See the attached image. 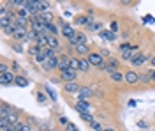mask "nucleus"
<instances>
[{
	"label": "nucleus",
	"instance_id": "nucleus-1",
	"mask_svg": "<svg viewBox=\"0 0 155 131\" xmlns=\"http://www.w3.org/2000/svg\"><path fill=\"white\" fill-rule=\"evenodd\" d=\"M0 83L5 87V85H12V83H16V76L12 74V73H4V74H0Z\"/></svg>",
	"mask_w": 155,
	"mask_h": 131
},
{
	"label": "nucleus",
	"instance_id": "nucleus-2",
	"mask_svg": "<svg viewBox=\"0 0 155 131\" xmlns=\"http://www.w3.org/2000/svg\"><path fill=\"white\" fill-rule=\"evenodd\" d=\"M69 43L72 44V46H79V44H85L87 43V36L85 34H79V32H76L71 39H69Z\"/></svg>",
	"mask_w": 155,
	"mask_h": 131
},
{
	"label": "nucleus",
	"instance_id": "nucleus-3",
	"mask_svg": "<svg viewBox=\"0 0 155 131\" xmlns=\"http://www.w3.org/2000/svg\"><path fill=\"white\" fill-rule=\"evenodd\" d=\"M42 66H44V69L51 71V69H55V67H58V66H60V59H58V57H51V59H48V60L44 62Z\"/></svg>",
	"mask_w": 155,
	"mask_h": 131
},
{
	"label": "nucleus",
	"instance_id": "nucleus-4",
	"mask_svg": "<svg viewBox=\"0 0 155 131\" xmlns=\"http://www.w3.org/2000/svg\"><path fill=\"white\" fill-rule=\"evenodd\" d=\"M60 78H62V80L64 81H74L76 80V71H72V69H69V71H64V73H62V74H60Z\"/></svg>",
	"mask_w": 155,
	"mask_h": 131
},
{
	"label": "nucleus",
	"instance_id": "nucleus-5",
	"mask_svg": "<svg viewBox=\"0 0 155 131\" xmlns=\"http://www.w3.org/2000/svg\"><path fill=\"white\" fill-rule=\"evenodd\" d=\"M25 9L28 11V12H37L39 11V0H27L25 2Z\"/></svg>",
	"mask_w": 155,
	"mask_h": 131
},
{
	"label": "nucleus",
	"instance_id": "nucleus-6",
	"mask_svg": "<svg viewBox=\"0 0 155 131\" xmlns=\"http://www.w3.org/2000/svg\"><path fill=\"white\" fill-rule=\"evenodd\" d=\"M146 60V55H143V53H136L134 57H132V66H143Z\"/></svg>",
	"mask_w": 155,
	"mask_h": 131
},
{
	"label": "nucleus",
	"instance_id": "nucleus-7",
	"mask_svg": "<svg viewBox=\"0 0 155 131\" xmlns=\"http://www.w3.org/2000/svg\"><path fill=\"white\" fill-rule=\"evenodd\" d=\"M62 34H64V36H65L67 39H71V37H72V36H74L76 32H74V29H72L71 25H67V23H64V25H62Z\"/></svg>",
	"mask_w": 155,
	"mask_h": 131
},
{
	"label": "nucleus",
	"instance_id": "nucleus-8",
	"mask_svg": "<svg viewBox=\"0 0 155 131\" xmlns=\"http://www.w3.org/2000/svg\"><path fill=\"white\" fill-rule=\"evenodd\" d=\"M27 34H28V30H25L23 27H18L14 30V34H12V37L14 39H27Z\"/></svg>",
	"mask_w": 155,
	"mask_h": 131
},
{
	"label": "nucleus",
	"instance_id": "nucleus-9",
	"mask_svg": "<svg viewBox=\"0 0 155 131\" xmlns=\"http://www.w3.org/2000/svg\"><path fill=\"white\" fill-rule=\"evenodd\" d=\"M116 66H118L116 59H109V60L106 62V71L109 74H113V73H116Z\"/></svg>",
	"mask_w": 155,
	"mask_h": 131
},
{
	"label": "nucleus",
	"instance_id": "nucleus-10",
	"mask_svg": "<svg viewBox=\"0 0 155 131\" xmlns=\"http://www.w3.org/2000/svg\"><path fill=\"white\" fill-rule=\"evenodd\" d=\"M139 80V74L134 73V71H127L125 73V81L127 83H136V81Z\"/></svg>",
	"mask_w": 155,
	"mask_h": 131
},
{
	"label": "nucleus",
	"instance_id": "nucleus-11",
	"mask_svg": "<svg viewBox=\"0 0 155 131\" xmlns=\"http://www.w3.org/2000/svg\"><path fill=\"white\" fill-rule=\"evenodd\" d=\"M79 91H81V87L78 85L76 81H69V83H65V92L74 94V92H79Z\"/></svg>",
	"mask_w": 155,
	"mask_h": 131
},
{
	"label": "nucleus",
	"instance_id": "nucleus-12",
	"mask_svg": "<svg viewBox=\"0 0 155 131\" xmlns=\"http://www.w3.org/2000/svg\"><path fill=\"white\" fill-rule=\"evenodd\" d=\"M46 39H48V46L51 48V50H57L58 46H60V43H58V39H57V36H48Z\"/></svg>",
	"mask_w": 155,
	"mask_h": 131
},
{
	"label": "nucleus",
	"instance_id": "nucleus-13",
	"mask_svg": "<svg viewBox=\"0 0 155 131\" xmlns=\"http://www.w3.org/2000/svg\"><path fill=\"white\" fill-rule=\"evenodd\" d=\"M94 92H92V89H88V87H83L81 91H79V101H87V98H90Z\"/></svg>",
	"mask_w": 155,
	"mask_h": 131
},
{
	"label": "nucleus",
	"instance_id": "nucleus-14",
	"mask_svg": "<svg viewBox=\"0 0 155 131\" xmlns=\"http://www.w3.org/2000/svg\"><path fill=\"white\" fill-rule=\"evenodd\" d=\"M88 108H90V105H88V101H78L76 105V110L81 113V112H88Z\"/></svg>",
	"mask_w": 155,
	"mask_h": 131
},
{
	"label": "nucleus",
	"instance_id": "nucleus-15",
	"mask_svg": "<svg viewBox=\"0 0 155 131\" xmlns=\"http://www.w3.org/2000/svg\"><path fill=\"white\" fill-rule=\"evenodd\" d=\"M101 36H102V39H106V41H115L116 39V34L115 32H111V30L101 32Z\"/></svg>",
	"mask_w": 155,
	"mask_h": 131
},
{
	"label": "nucleus",
	"instance_id": "nucleus-16",
	"mask_svg": "<svg viewBox=\"0 0 155 131\" xmlns=\"http://www.w3.org/2000/svg\"><path fill=\"white\" fill-rule=\"evenodd\" d=\"M90 66H92V64L88 62V59H81V60H79V71H83V73L90 69Z\"/></svg>",
	"mask_w": 155,
	"mask_h": 131
},
{
	"label": "nucleus",
	"instance_id": "nucleus-17",
	"mask_svg": "<svg viewBox=\"0 0 155 131\" xmlns=\"http://www.w3.org/2000/svg\"><path fill=\"white\" fill-rule=\"evenodd\" d=\"M46 30H48L49 36H57L58 29H57V25H53V23H46Z\"/></svg>",
	"mask_w": 155,
	"mask_h": 131
},
{
	"label": "nucleus",
	"instance_id": "nucleus-18",
	"mask_svg": "<svg viewBox=\"0 0 155 131\" xmlns=\"http://www.w3.org/2000/svg\"><path fill=\"white\" fill-rule=\"evenodd\" d=\"M132 57H134V51H132V48H130V50L122 51V59H124V60H132Z\"/></svg>",
	"mask_w": 155,
	"mask_h": 131
},
{
	"label": "nucleus",
	"instance_id": "nucleus-19",
	"mask_svg": "<svg viewBox=\"0 0 155 131\" xmlns=\"http://www.w3.org/2000/svg\"><path fill=\"white\" fill-rule=\"evenodd\" d=\"M16 85L18 87H27L28 85V80L25 76H16Z\"/></svg>",
	"mask_w": 155,
	"mask_h": 131
},
{
	"label": "nucleus",
	"instance_id": "nucleus-20",
	"mask_svg": "<svg viewBox=\"0 0 155 131\" xmlns=\"http://www.w3.org/2000/svg\"><path fill=\"white\" fill-rule=\"evenodd\" d=\"M48 7H49V2H46V0H39V12H41V14L46 12Z\"/></svg>",
	"mask_w": 155,
	"mask_h": 131
},
{
	"label": "nucleus",
	"instance_id": "nucleus-21",
	"mask_svg": "<svg viewBox=\"0 0 155 131\" xmlns=\"http://www.w3.org/2000/svg\"><path fill=\"white\" fill-rule=\"evenodd\" d=\"M41 20L44 21V23H51V20H53V14H51V12H42V14H41Z\"/></svg>",
	"mask_w": 155,
	"mask_h": 131
},
{
	"label": "nucleus",
	"instance_id": "nucleus-22",
	"mask_svg": "<svg viewBox=\"0 0 155 131\" xmlns=\"http://www.w3.org/2000/svg\"><path fill=\"white\" fill-rule=\"evenodd\" d=\"M79 115H81V117H83V121L90 122V124H92V122H94V117H92V113H88V112H81V113H79Z\"/></svg>",
	"mask_w": 155,
	"mask_h": 131
},
{
	"label": "nucleus",
	"instance_id": "nucleus-23",
	"mask_svg": "<svg viewBox=\"0 0 155 131\" xmlns=\"http://www.w3.org/2000/svg\"><path fill=\"white\" fill-rule=\"evenodd\" d=\"M88 21H90V20H88L87 16H78V18H76V23H78V25H90Z\"/></svg>",
	"mask_w": 155,
	"mask_h": 131
},
{
	"label": "nucleus",
	"instance_id": "nucleus-24",
	"mask_svg": "<svg viewBox=\"0 0 155 131\" xmlns=\"http://www.w3.org/2000/svg\"><path fill=\"white\" fill-rule=\"evenodd\" d=\"M124 78H125V76H124L122 73H118V71H116V73H113V74H111V80H113V81H122V80H124Z\"/></svg>",
	"mask_w": 155,
	"mask_h": 131
},
{
	"label": "nucleus",
	"instance_id": "nucleus-25",
	"mask_svg": "<svg viewBox=\"0 0 155 131\" xmlns=\"http://www.w3.org/2000/svg\"><path fill=\"white\" fill-rule=\"evenodd\" d=\"M69 64H71V69L72 71L79 69V60H76V59H69Z\"/></svg>",
	"mask_w": 155,
	"mask_h": 131
},
{
	"label": "nucleus",
	"instance_id": "nucleus-26",
	"mask_svg": "<svg viewBox=\"0 0 155 131\" xmlns=\"http://www.w3.org/2000/svg\"><path fill=\"white\" fill-rule=\"evenodd\" d=\"M76 51L81 53V55H85V53H88V46L87 44H79V46H76Z\"/></svg>",
	"mask_w": 155,
	"mask_h": 131
},
{
	"label": "nucleus",
	"instance_id": "nucleus-27",
	"mask_svg": "<svg viewBox=\"0 0 155 131\" xmlns=\"http://www.w3.org/2000/svg\"><path fill=\"white\" fill-rule=\"evenodd\" d=\"M27 18H23V16H18V18H16V23H18V27H23V29H25V25H27Z\"/></svg>",
	"mask_w": 155,
	"mask_h": 131
},
{
	"label": "nucleus",
	"instance_id": "nucleus-28",
	"mask_svg": "<svg viewBox=\"0 0 155 131\" xmlns=\"http://www.w3.org/2000/svg\"><path fill=\"white\" fill-rule=\"evenodd\" d=\"M90 126H92V129H94V131H102V126H101V122H97V121H94L92 124H90Z\"/></svg>",
	"mask_w": 155,
	"mask_h": 131
},
{
	"label": "nucleus",
	"instance_id": "nucleus-29",
	"mask_svg": "<svg viewBox=\"0 0 155 131\" xmlns=\"http://www.w3.org/2000/svg\"><path fill=\"white\" fill-rule=\"evenodd\" d=\"M139 81H141V83H150V76H148V73H146V74H141V76H139Z\"/></svg>",
	"mask_w": 155,
	"mask_h": 131
},
{
	"label": "nucleus",
	"instance_id": "nucleus-30",
	"mask_svg": "<svg viewBox=\"0 0 155 131\" xmlns=\"http://www.w3.org/2000/svg\"><path fill=\"white\" fill-rule=\"evenodd\" d=\"M88 29H92V30H101V29H102V25H101V23H90V25H88Z\"/></svg>",
	"mask_w": 155,
	"mask_h": 131
},
{
	"label": "nucleus",
	"instance_id": "nucleus-31",
	"mask_svg": "<svg viewBox=\"0 0 155 131\" xmlns=\"http://www.w3.org/2000/svg\"><path fill=\"white\" fill-rule=\"evenodd\" d=\"M65 131H79V129H78L74 124H71V122H69L67 126H65Z\"/></svg>",
	"mask_w": 155,
	"mask_h": 131
},
{
	"label": "nucleus",
	"instance_id": "nucleus-32",
	"mask_svg": "<svg viewBox=\"0 0 155 131\" xmlns=\"http://www.w3.org/2000/svg\"><path fill=\"white\" fill-rule=\"evenodd\" d=\"M18 16H23V18H27V16H28V11L25 9V7H23V9H19Z\"/></svg>",
	"mask_w": 155,
	"mask_h": 131
},
{
	"label": "nucleus",
	"instance_id": "nucleus-33",
	"mask_svg": "<svg viewBox=\"0 0 155 131\" xmlns=\"http://www.w3.org/2000/svg\"><path fill=\"white\" fill-rule=\"evenodd\" d=\"M130 48H132V46H130V44H127V43H124V44L120 46V50H122V51H125V50H130Z\"/></svg>",
	"mask_w": 155,
	"mask_h": 131
},
{
	"label": "nucleus",
	"instance_id": "nucleus-34",
	"mask_svg": "<svg viewBox=\"0 0 155 131\" xmlns=\"http://www.w3.org/2000/svg\"><path fill=\"white\" fill-rule=\"evenodd\" d=\"M148 76H150V80H152V81H155V69L148 71Z\"/></svg>",
	"mask_w": 155,
	"mask_h": 131
},
{
	"label": "nucleus",
	"instance_id": "nucleus-35",
	"mask_svg": "<svg viewBox=\"0 0 155 131\" xmlns=\"http://www.w3.org/2000/svg\"><path fill=\"white\" fill-rule=\"evenodd\" d=\"M48 92H49V98H51V99H57V94H55V92L51 91L49 87H48Z\"/></svg>",
	"mask_w": 155,
	"mask_h": 131
},
{
	"label": "nucleus",
	"instance_id": "nucleus-36",
	"mask_svg": "<svg viewBox=\"0 0 155 131\" xmlns=\"http://www.w3.org/2000/svg\"><path fill=\"white\" fill-rule=\"evenodd\" d=\"M116 30H118V25L113 21V23H111V32H115V34H116Z\"/></svg>",
	"mask_w": 155,
	"mask_h": 131
},
{
	"label": "nucleus",
	"instance_id": "nucleus-37",
	"mask_svg": "<svg viewBox=\"0 0 155 131\" xmlns=\"http://www.w3.org/2000/svg\"><path fill=\"white\" fill-rule=\"evenodd\" d=\"M101 55H102V57H107V55H109V50L102 48V50H101Z\"/></svg>",
	"mask_w": 155,
	"mask_h": 131
},
{
	"label": "nucleus",
	"instance_id": "nucleus-38",
	"mask_svg": "<svg viewBox=\"0 0 155 131\" xmlns=\"http://www.w3.org/2000/svg\"><path fill=\"white\" fill-rule=\"evenodd\" d=\"M0 73H2V74H4V73H7V66H5V64H2V66H0Z\"/></svg>",
	"mask_w": 155,
	"mask_h": 131
},
{
	"label": "nucleus",
	"instance_id": "nucleus-39",
	"mask_svg": "<svg viewBox=\"0 0 155 131\" xmlns=\"http://www.w3.org/2000/svg\"><path fill=\"white\" fill-rule=\"evenodd\" d=\"M60 124H64V126H67L69 122H67V119H65V117H60Z\"/></svg>",
	"mask_w": 155,
	"mask_h": 131
},
{
	"label": "nucleus",
	"instance_id": "nucleus-40",
	"mask_svg": "<svg viewBox=\"0 0 155 131\" xmlns=\"http://www.w3.org/2000/svg\"><path fill=\"white\" fill-rule=\"evenodd\" d=\"M37 99H39V101H44L46 98H44V94H41V92H39V94H37Z\"/></svg>",
	"mask_w": 155,
	"mask_h": 131
},
{
	"label": "nucleus",
	"instance_id": "nucleus-41",
	"mask_svg": "<svg viewBox=\"0 0 155 131\" xmlns=\"http://www.w3.org/2000/svg\"><path fill=\"white\" fill-rule=\"evenodd\" d=\"M152 64H153V67H155V57H152Z\"/></svg>",
	"mask_w": 155,
	"mask_h": 131
},
{
	"label": "nucleus",
	"instance_id": "nucleus-42",
	"mask_svg": "<svg viewBox=\"0 0 155 131\" xmlns=\"http://www.w3.org/2000/svg\"><path fill=\"white\" fill-rule=\"evenodd\" d=\"M102 131H115V129H102Z\"/></svg>",
	"mask_w": 155,
	"mask_h": 131
},
{
	"label": "nucleus",
	"instance_id": "nucleus-43",
	"mask_svg": "<svg viewBox=\"0 0 155 131\" xmlns=\"http://www.w3.org/2000/svg\"><path fill=\"white\" fill-rule=\"evenodd\" d=\"M39 131H41V129H39Z\"/></svg>",
	"mask_w": 155,
	"mask_h": 131
}]
</instances>
